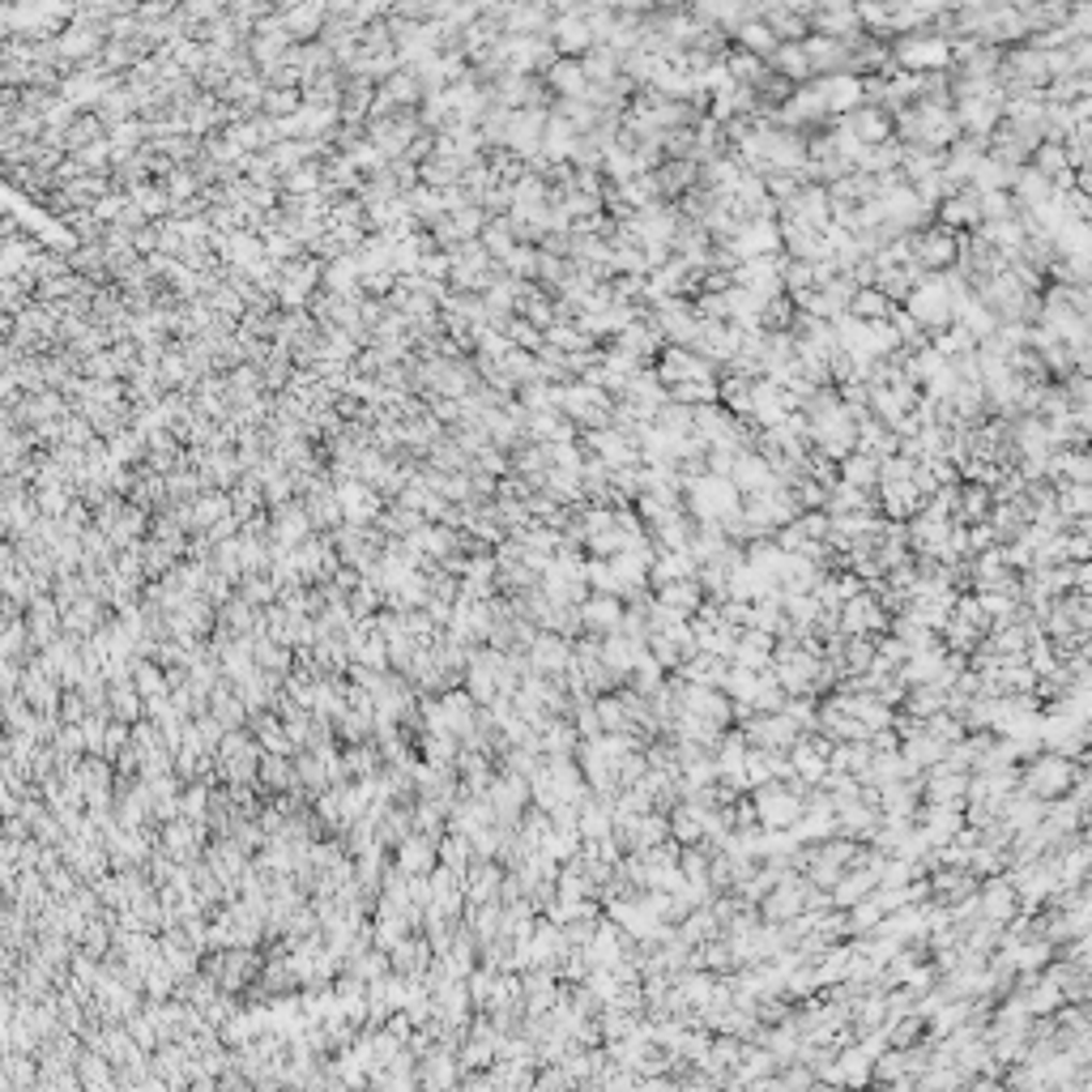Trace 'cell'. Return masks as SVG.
Masks as SVG:
<instances>
[{
    "label": "cell",
    "instance_id": "obj_1",
    "mask_svg": "<svg viewBox=\"0 0 1092 1092\" xmlns=\"http://www.w3.org/2000/svg\"><path fill=\"white\" fill-rule=\"evenodd\" d=\"M1085 768H1089L1085 759H1072V755H1063L1055 747L1050 751H1033L1025 759V768H1020V789H1029L1033 798L1050 802V798H1063Z\"/></svg>",
    "mask_w": 1092,
    "mask_h": 1092
},
{
    "label": "cell",
    "instance_id": "obj_2",
    "mask_svg": "<svg viewBox=\"0 0 1092 1092\" xmlns=\"http://www.w3.org/2000/svg\"><path fill=\"white\" fill-rule=\"evenodd\" d=\"M888 51H892V68H901V73H935V68L952 64V39L930 26L888 39Z\"/></svg>",
    "mask_w": 1092,
    "mask_h": 1092
},
{
    "label": "cell",
    "instance_id": "obj_3",
    "mask_svg": "<svg viewBox=\"0 0 1092 1092\" xmlns=\"http://www.w3.org/2000/svg\"><path fill=\"white\" fill-rule=\"evenodd\" d=\"M960 235H965V231H952V227H939V222L918 227V231L905 235V240H909V261H913L922 274H948V270H956V261H960Z\"/></svg>",
    "mask_w": 1092,
    "mask_h": 1092
},
{
    "label": "cell",
    "instance_id": "obj_4",
    "mask_svg": "<svg viewBox=\"0 0 1092 1092\" xmlns=\"http://www.w3.org/2000/svg\"><path fill=\"white\" fill-rule=\"evenodd\" d=\"M802 781H794L789 776V785L785 781H764V785H755V789H747L751 794V806H755V824H764V828H794V819L802 815Z\"/></svg>",
    "mask_w": 1092,
    "mask_h": 1092
},
{
    "label": "cell",
    "instance_id": "obj_5",
    "mask_svg": "<svg viewBox=\"0 0 1092 1092\" xmlns=\"http://www.w3.org/2000/svg\"><path fill=\"white\" fill-rule=\"evenodd\" d=\"M1003 90H990V94H978V98H952V116L960 124V133L969 137H986L999 120H1003Z\"/></svg>",
    "mask_w": 1092,
    "mask_h": 1092
},
{
    "label": "cell",
    "instance_id": "obj_6",
    "mask_svg": "<svg viewBox=\"0 0 1092 1092\" xmlns=\"http://www.w3.org/2000/svg\"><path fill=\"white\" fill-rule=\"evenodd\" d=\"M819 103L828 116H845L862 103V77L858 73H824V77H811Z\"/></svg>",
    "mask_w": 1092,
    "mask_h": 1092
},
{
    "label": "cell",
    "instance_id": "obj_7",
    "mask_svg": "<svg viewBox=\"0 0 1092 1092\" xmlns=\"http://www.w3.org/2000/svg\"><path fill=\"white\" fill-rule=\"evenodd\" d=\"M836 120H841V128H845L849 137H858L862 145H879V141L892 137V111L879 107V103H858L853 111H845V116H836Z\"/></svg>",
    "mask_w": 1092,
    "mask_h": 1092
},
{
    "label": "cell",
    "instance_id": "obj_8",
    "mask_svg": "<svg viewBox=\"0 0 1092 1092\" xmlns=\"http://www.w3.org/2000/svg\"><path fill=\"white\" fill-rule=\"evenodd\" d=\"M547 43L559 51V56H585L598 39H594V26L585 13H564L547 26Z\"/></svg>",
    "mask_w": 1092,
    "mask_h": 1092
},
{
    "label": "cell",
    "instance_id": "obj_9",
    "mask_svg": "<svg viewBox=\"0 0 1092 1092\" xmlns=\"http://www.w3.org/2000/svg\"><path fill=\"white\" fill-rule=\"evenodd\" d=\"M568 662H572V641H568V636L542 628V632L529 641V666H534V675L559 679V675L568 671Z\"/></svg>",
    "mask_w": 1092,
    "mask_h": 1092
},
{
    "label": "cell",
    "instance_id": "obj_10",
    "mask_svg": "<svg viewBox=\"0 0 1092 1092\" xmlns=\"http://www.w3.org/2000/svg\"><path fill=\"white\" fill-rule=\"evenodd\" d=\"M581 628L589 632V636H611V632H619V619H624V598H615V594H585L581 598Z\"/></svg>",
    "mask_w": 1092,
    "mask_h": 1092
},
{
    "label": "cell",
    "instance_id": "obj_11",
    "mask_svg": "<svg viewBox=\"0 0 1092 1092\" xmlns=\"http://www.w3.org/2000/svg\"><path fill=\"white\" fill-rule=\"evenodd\" d=\"M926 883H930V901L952 909V905H960L965 896H973L982 879H978L969 866H935V871L926 875Z\"/></svg>",
    "mask_w": 1092,
    "mask_h": 1092
},
{
    "label": "cell",
    "instance_id": "obj_12",
    "mask_svg": "<svg viewBox=\"0 0 1092 1092\" xmlns=\"http://www.w3.org/2000/svg\"><path fill=\"white\" fill-rule=\"evenodd\" d=\"M978 909H982V918H990V922H1003L1008 926V918L1020 909V896H1016V883L999 871V875H986L982 883H978Z\"/></svg>",
    "mask_w": 1092,
    "mask_h": 1092
},
{
    "label": "cell",
    "instance_id": "obj_13",
    "mask_svg": "<svg viewBox=\"0 0 1092 1092\" xmlns=\"http://www.w3.org/2000/svg\"><path fill=\"white\" fill-rule=\"evenodd\" d=\"M726 478L738 487V495H751V491H768V487H776V474H772L768 457H764V452H755V448H738V452H734V465H729Z\"/></svg>",
    "mask_w": 1092,
    "mask_h": 1092
},
{
    "label": "cell",
    "instance_id": "obj_14",
    "mask_svg": "<svg viewBox=\"0 0 1092 1092\" xmlns=\"http://www.w3.org/2000/svg\"><path fill=\"white\" fill-rule=\"evenodd\" d=\"M542 86H547L555 98H585L589 77H585L581 56H555V60L542 68Z\"/></svg>",
    "mask_w": 1092,
    "mask_h": 1092
},
{
    "label": "cell",
    "instance_id": "obj_15",
    "mask_svg": "<svg viewBox=\"0 0 1092 1092\" xmlns=\"http://www.w3.org/2000/svg\"><path fill=\"white\" fill-rule=\"evenodd\" d=\"M935 222L939 227H952V231H973V227H982V201H978V193L965 184V188H956V193H948L939 205H935Z\"/></svg>",
    "mask_w": 1092,
    "mask_h": 1092
},
{
    "label": "cell",
    "instance_id": "obj_16",
    "mask_svg": "<svg viewBox=\"0 0 1092 1092\" xmlns=\"http://www.w3.org/2000/svg\"><path fill=\"white\" fill-rule=\"evenodd\" d=\"M653 602H658V606H666V611H675V615H683V619H692V615L705 606V589H701V581H696V576L662 581V585H653Z\"/></svg>",
    "mask_w": 1092,
    "mask_h": 1092
},
{
    "label": "cell",
    "instance_id": "obj_17",
    "mask_svg": "<svg viewBox=\"0 0 1092 1092\" xmlns=\"http://www.w3.org/2000/svg\"><path fill=\"white\" fill-rule=\"evenodd\" d=\"M772 645H776V636H768L759 628H742L734 649H729V662L747 666V671H768L772 666Z\"/></svg>",
    "mask_w": 1092,
    "mask_h": 1092
},
{
    "label": "cell",
    "instance_id": "obj_18",
    "mask_svg": "<svg viewBox=\"0 0 1092 1092\" xmlns=\"http://www.w3.org/2000/svg\"><path fill=\"white\" fill-rule=\"evenodd\" d=\"M836 478L849 482V487H858V491H875V482H879V457H871V452H862V448H849V452L836 461Z\"/></svg>",
    "mask_w": 1092,
    "mask_h": 1092
},
{
    "label": "cell",
    "instance_id": "obj_19",
    "mask_svg": "<svg viewBox=\"0 0 1092 1092\" xmlns=\"http://www.w3.org/2000/svg\"><path fill=\"white\" fill-rule=\"evenodd\" d=\"M768 68H772V73H781V77H785V81H794V86H802V81H811V77H815L802 43H776V47H772V56H768Z\"/></svg>",
    "mask_w": 1092,
    "mask_h": 1092
},
{
    "label": "cell",
    "instance_id": "obj_20",
    "mask_svg": "<svg viewBox=\"0 0 1092 1092\" xmlns=\"http://www.w3.org/2000/svg\"><path fill=\"white\" fill-rule=\"evenodd\" d=\"M729 43H738L742 51H751V56L768 60V56H772V47H776V34L768 30V21H764V17H747V21H738V26H734V39H729Z\"/></svg>",
    "mask_w": 1092,
    "mask_h": 1092
},
{
    "label": "cell",
    "instance_id": "obj_21",
    "mask_svg": "<svg viewBox=\"0 0 1092 1092\" xmlns=\"http://www.w3.org/2000/svg\"><path fill=\"white\" fill-rule=\"evenodd\" d=\"M768 21V30L776 34V43H802L811 34V21L806 13H794V9H764L759 13Z\"/></svg>",
    "mask_w": 1092,
    "mask_h": 1092
},
{
    "label": "cell",
    "instance_id": "obj_22",
    "mask_svg": "<svg viewBox=\"0 0 1092 1092\" xmlns=\"http://www.w3.org/2000/svg\"><path fill=\"white\" fill-rule=\"evenodd\" d=\"M892 308H896V304H892L879 287H858L845 312H849L853 321H888V317H892Z\"/></svg>",
    "mask_w": 1092,
    "mask_h": 1092
},
{
    "label": "cell",
    "instance_id": "obj_23",
    "mask_svg": "<svg viewBox=\"0 0 1092 1092\" xmlns=\"http://www.w3.org/2000/svg\"><path fill=\"white\" fill-rule=\"evenodd\" d=\"M666 397H671V401H679V405H709V401H718V375L679 380V384H671V388H666Z\"/></svg>",
    "mask_w": 1092,
    "mask_h": 1092
}]
</instances>
